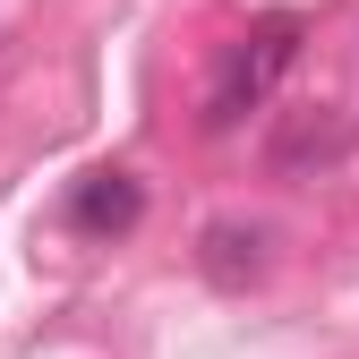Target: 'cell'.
<instances>
[{"instance_id": "obj_3", "label": "cell", "mask_w": 359, "mask_h": 359, "mask_svg": "<svg viewBox=\"0 0 359 359\" xmlns=\"http://www.w3.org/2000/svg\"><path fill=\"white\" fill-rule=\"evenodd\" d=\"M137 214H146L137 171H86L77 197H69V222H77L86 240H120V231H137Z\"/></svg>"}, {"instance_id": "obj_4", "label": "cell", "mask_w": 359, "mask_h": 359, "mask_svg": "<svg viewBox=\"0 0 359 359\" xmlns=\"http://www.w3.org/2000/svg\"><path fill=\"white\" fill-rule=\"evenodd\" d=\"M351 146L342 120H291V137H274V171H299V163H334Z\"/></svg>"}, {"instance_id": "obj_1", "label": "cell", "mask_w": 359, "mask_h": 359, "mask_svg": "<svg viewBox=\"0 0 359 359\" xmlns=\"http://www.w3.org/2000/svg\"><path fill=\"white\" fill-rule=\"evenodd\" d=\"M299 34H308V26H299L291 9H265L231 52L214 60V86H205V128H214V137H222V128H240V120L283 86V69L299 60Z\"/></svg>"}, {"instance_id": "obj_2", "label": "cell", "mask_w": 359, "mask_h": 359, "mask_svg": "<svg viewBox=\"0 0 359 359\" xmlns=\"http://www.w3.org/2000/svg\"><path fill=\"white\" fill-rule=\"evenodd\" d=\"M197 274L214 291H248L265 274V222H240V214H222L197 231Z\"/></svg>"}]
</instances>
